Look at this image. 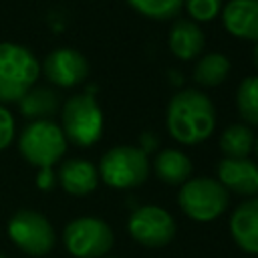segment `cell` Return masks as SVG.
<instances>
[{
    "label": "cell",
    "mask_w": 258,
    "mask_h": 258,
    "mask_svg": "<svg viewBox=\"0 0 258 258\" xmlns=\"http://www.w3.org/2000/svg\"><path fill=\"white\" fill-rule=\"evenodd\" d=\"M222 22L232 36L258 42V0H230L222 6Z\"/></svg>",
    "instance_id": "7c38bea8"
},
{
    "label": "cell",
    "mask_w": 258,
    "mask_h": 258,
    "mask_svg": "<svg viewBox=\"0 0 258 258\" xmlns=\"http://www.w3.org/2000/svg\"><path fill=\"white\" fill-rule=\"evenodd\" d=\"M256 135L244 123H234L226 127L220 135V149L228 159H244L254 151Z\"/></svg>",
    "instance_id": "ac0fdd59"
},
{
    "label": "cell",
    "mask_w": 258,
    "mask_h": 258,
    "mask_svg": "<svg viewBox=\"0 0 258 258\" xmlns=\"http://www.w3.org/2000/svg\"><path fill=\"white\" fill-rule=\"evenodd\" d=\"M204 32L202 28L187 18H177L169 28V50L179 60H191L204 50Z\"/></svg>",
    "instance_id": "5bb4252c"
},
{
    "label": "cell",
    "mask_w": 258,
    "mask_h": 258,
    "mask_svg": "<svg viewBox=\"0 0 258 258\" xmlns=\"http://www.w3.org/2000/svg\"><path fill=\"white\" fill-rule=\"evenodd\" d=\"M62 133L75 145L89 147L103 133V113L93 91L71 97L62 107Z\"/></svg>",
    "instance_id": "8992f818"
},
{
    "label": "cell",
    "mask_w": 258,
    "mask_h": 258,
    "mask_svg": "<svg viewBox=\"0 0 258 258\" xmlns=\"http://www.w3.org/2000/svg\"><path fill=\"white\" fill-rule=\"evenodd\" d=\"M14 137V119L6 107L0 105V149L8 147Z\"/></svg>",
    "instance_id": "603a6c76"
},
{
    "label": "cell",
    "mask_w": 258,
    "mask_h": 258,
    "mask_svg": "<svg viewBox=\"0 0 258 258\" xmlns=\"http://www.w3.org/2000/svg\"><path fill=\"white\" fill-rule=\"evenodd\" d=\"M230 73V60L222 52L204 54L194 67V81L200 87H218Z\"/></svg>",
    "instance_id": "d6986e66"
},
{
    "label": "cell",
    "mask_w": 258,
    "mask_h": 258,
    "mask_svg": "<svg viewBox=\"0 0 258 258\" xmlns=\"http://www.w3.org/2000/svg\"><path fill=\"white\" fill-rule=\"evenodd\" d=\"M153 173L167 185H181L191 175V159L179 149H161L155 153Z\"/></svg>",
    "instance_id": "2e32d148"
},
{
    "label": "cell",
    "mask_w": 258,
    "mask_h": 258,
    "mask_svg": "<svg viewBox=\"0 0 258 258\" xmlns=\"http://www.w3.org/2000/svg\"><path fill=\"white\" fill-rule=\"evenodd\" d=\"M0 258H4V256H2V254H0Z\"/></svg>",
    "instance_id": "f1b7e54d"
},
{
    "label": "cell",
    "mask_w": 258,
    "mask_h": 258,
    "mask_svg": "<svg viewBox=\"0 0 258 258\" xmlns=\"http://www.w3.org/2000/svg\"><path fill=\"white\" fill-rule=\"evenodd\" d=\"M54 171H52V167H42L40 171H38V175H36V185L40 187V189H44V191H48V189H52V185H54Z\"/></svg>",
    "instance_id": "cb8c5ba5"
},
{
    "label": "cell",
    "mask_w": 258,
    "mask_h": 258,
    "mask_svg": "<svg viewBox=\"0 0 258 258\" xmlns=\"http://www.w3.org/2000/svg\"><path fill=\"white\" fill-rule=\"evenodd\" d=\"M18 149L22 157L38 169L52 167L67 151V137L62 129L48 119L32 121L22 129L18 137Z\"/></svg>",
    "instance_id": "277c9868"
},
{
    "label": "cell",
    "mask_w": 258,
    "mask_h": 258,
    "mask_svg": "<svg viewBox=\"0 0 258 258\" xmlns=\"http://www.w3.org/2000/svg\"><path fill=\"white\" fill-rule=\"evenodd\" d=\"M101 179L115 189H129L141 185L149 175L147 155L133 145L111 147L99 161Z\"/></svg>",
    "instance_id": "5b68a950"
},
{
    "label": "cell",
    "mask_w": 258,
    "mask_h": 258,
    "mask_svg": "<svg viewBox=\"0 0 258 258\" xmlns=\"http://www.w3.org/2000/svg\"><path fill=\"white\" fill-rule=\"evenodd\" d=\"M151 147H155V135H153V133H143V135H141V147H139V149L147 155Z\"/></svg>",
    "instance_id": "d4e9b609"
},
{
    "label": "cell",
    "mask_w": 258,
    "mask_h": 258,
    "mask_svg": "<svg viewBox=\"0 0 258 258\" xmlns=\"http://www.w3.org/2000/svg\"><path fill=\"white\" fill-rule=\"evenodd\" d=\"M107 258H113V256H107Z\"/></svg>",
    "instance_id": "83f0119b"
},
{
    "label": "cell",
    "mask_w": 258,
    "mask_h": 258,
    "mask_svg": "<svg viewBox=\"0 0 258 258\" xmlns=\"http://www.w3.org/2000/svg\"><path fill=\"white\" fill-rule=\"evenodd\" d=\"M38 73V60L28 48L0 42V103H18L34 87Z\"/></svg>",
    "instance_id": "7a4b0ae2"
},
{
    "label": "cell",
    "mask_w": 258,
    "mask_h": 258,
    "mask_svg": "<svg viewBox=\"0 0 258 258\" xmlns=\"http://www.w3.org/2000/svg\"><path fill=\"white\" fill-rule=\"evenodd\" d=\"M42 71L46 79L56 87H75L83 83L89 75L87 58L75 48H56L52 50L44 62Z\"/></svg>",
    "instance_id": "30bf717a"
},
{
    "label": "cell",
    "mask_w": 258,
    "mask_h": 258,
    "mask_svg": "<svg viewBox=\"0 0 258 258\" xmlns=\"http://www.w3.org/2000/svg\"><path fill=\"white\" fill-rule=\"evenodd\" d=\"M230 232L240 250L246 254H258V198H250L234 210Z\"/></svg>",
    "instance_id": "4fadbf2b"
},
{
    "label": "cell",
    "mask_w": 258,
    "mask_h": 258,
    "mask_svg": "<svg viewBox=\"0 0 258 258\" xmlns=\"http://www.w3.org/2000/svg\"><path fill=\"white\" fill-rule=\"evenodd\" d=\"M18 109L32 121H44L58 109V95L48 87H32L18 101Z\"/></svg>",
    "instance_id": "e0dca14e"
},
{
    "label": "cell",
    "mask_w": 258,
    "mask_h": 258,
    "mask_svg": "<svg viewBox=\"0 0 258 258\" xmlns=\"http://www.w3.org/2000/svg\"><path fill=\"white\" fill-rule=\"evenodd\" d=\"M254 151H256V155H258V137H256V141H254Z\"/></svg>",
    "instance_id": "4316f807"
},
{
    "label": "cell",
    "mask_w": 258,
    "mask_h": 258,
    "mask_svg": "<svg viewBox=\"0 0 258 258\" xmlns=\"http://www.w3.org/2000/svg\"><path fill=\"white\" fill-rule=\"evenodd\" d=\"M169 135L183 143L196 145L206 141L216 127V109L212 99L198 89L177 91L165 113Z\"/></svg>",
    "instance_id": "6da1fadb"
},
{
    "label": "cell",
    "mask_w": 258,
    "mask_h": 258,
    "mask_svg": "<svg viewBox=\"0 0 258 258\" xmlns=\"http://www.w3.org/2000/svg\"><path fill=\"white\" fill-rule=\"evenodd\" d=\"M58 181L67 194L87 196L97 187L99 171L87 159H69L58 169Z\"/></svg>",
    "instance_id": "9a60e30c"
},
{
    "label": "cell",
    "mask_w": 258,
    "mask_h": 258,
    "mask_svg": "<svg viewBox=\"0 0 258 258\" xmlns=\"http://www.w3.org/2000/svg\"><path fill=\"white\" fill-rule=\"evenodd\" d=\"M127 4L151 20H169L179 14L183 0H127Z\"/></svg>",
    "instance_id": "44dd1931"
},
{
    "label": "cell",
    "mask_w": 258,
    "mask_h": 258,
    "mask_svg": "<svg viewBox=\"0 0 258 258\" xmlns=\"http://www.w3.org/2000/svg\"><path fill=\"white\" fill-rule=\"evenodd\" d=\"M252 62H254V69L258 71V42H254V50H252Z\"/></svg>",
    "instance_id": "484cf974"
},
{
    "label": "cell",
    "mask_w": 258,
    "mask_h": 258,
    "mask_svg": "<svg viewBox=\"0 0 258 258\" xmlns=\"http://www.w3.org/2000/svg\"><path fill=\"white\" fill-rule=\"evenodd\" d=\"M67 250L77 258H103L115 242L107 222L95 216H83L67 224L62 232Z\"/></svg>",
    "instance_id": "52a82bcc"
},
{
    "label": "cell",
    "mask_w": 258,
    "mask_h": 258,
    "mask_svg": "<svg viewBox=\"0 0 258 258\" xmlns=\"http://www.w3.org/2000/svg\"><path fill=\"white\" fill-rule=\"evenodd\" d=\"M127 230L135 242L145 248L167 246L177 232L173 216L159 206H141L137 208L127 222Z\"/></svg>",
    "instance_id": "9c48e42d"
},
{
    "label": "cell",
    "mask_w": 258,
    "mask_h": 258,
    "mask_svg": "<svg viewBox=\"0 0 258 258\" xmlns=\"http://www.w3.org/2000/svg\"><path fill=\"white\" fill-rule=\"evenodd\" d=\"M236 107L248 125L258 127V75L246 77L240 83L236 91Z\"/></svg>",
    "instance_id": "ffe728a7"
},
{
    "label": "cell",
    "mask_w": 258,
    "mask_h": 258,
    "mask_svg": "<svg viewBox=\"0 0 258 258\" xmlns=\"http://www.w3.org/2000/svg\"><path fill=\"white\" fill-rule=\"evenodd\" d=\"M194 22H208L222 12V0H183Z\"/></svg>",
    "instance_id": "7402d4cb"
},
{
    "label": "cell",
    "mask_w": 258,
    "mask_h": 258,
    "mask_svg": "<svg viewBox=\"0 0 258 258\" xmlns=\"http://www.w3.org/2000/svg\"><path fill=\"white\" fill-rule=\"evenodd\" d=\"M8 236L30 256H44L54 246V230L50 222L34 210H18L8 222Z\"/></svg>",
    "instance_id": "ba28073f"
},
{
    "label": "cell",
    "mask_w": 258,
    "mask_h": 258,
    "mask_svg": "<svg viewBox=\"0 0 258 258\" xmlns=\"http://www.w3.org/2000/svg\"><path fill=\"white\" fill-rule=\"evenodd\" d=\"M218 181L240 196L258 198V163L244 159H228L224 157L218 163Z\"/></svg>",
    "instance_id": "8fae6325"
},
{
    "label": "cell",
    "mask_w": 258,
    "mask_h": 258,
    "mask_svg": "<svg viewBox=\"0 0 258 258\" xmlns=\"http://www.w3.org/2000/svg\"><path fill=\"white\" fill-rule=\"evenodd\" d=\"M177 202L187 218L196 222H212L226 212L230 196L218 179L194 177L181 183Z\"/></svg>",
    "instance_id": "3957f363"
}]
</instances>
